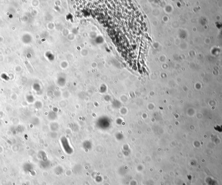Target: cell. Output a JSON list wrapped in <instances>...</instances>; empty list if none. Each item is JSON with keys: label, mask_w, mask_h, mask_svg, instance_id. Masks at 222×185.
I'll return each mask as SVG.
<instances>
[{"label": "cell", "mask_w": 222, "mask_h": 185, "mask_svg": "<svg viewBox=\"0 0 222 185\" xmlns=\"http://www.w3.org/2000/svg\"><path fill=\"white\" fill-rule=\"evenodd\" d=\"M110 125L109 119L106 117H102L98 119L97 126L101 129H106Z\"/></svg>", "instance_id": "6da1fadb"}, {"label": "cell", "mask_w": 222, "mask_h": 185, "mask_svg": "<svg viewBox=\"0 0 222 185\" xmlns=\"http://www.w3.org/2000/svg\"><path fill=\"white\" fill-rule=\"evenodd\" d=\"M61 143L62 144L64 149L66 152L68 154L72 153V149L69 145L68 142L65 137H63L61 139Z\"/></svg>", "instance_id": "7a4b0ae2"}]
</instances>
